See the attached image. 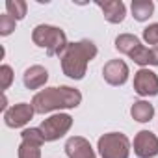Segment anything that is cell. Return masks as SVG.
Returning <instances> with one entry per match:
<instances>
[{"label":"cell","mask_w":158,"mask_h":158,"mask_svg":"<svg viewBox=\"0 0 158 158\" xmlns=\"http://www.w3.org/2000/svg\"><path fill=\"white\" fill-rule=\"evenodd\" d=\"M32 41L37 47L45 48L48 56H60V58H61V54L65 52V48L69 45L65 32L61 28L50 26V24H39V26H35L34 32H32Z\"/></svg>","instance_id":"3957f363"},{"label":"cell","mask_w":158,"mask_h":158,"mask_svg":"<svg viewBox=\"0 0 158 158\" xmlns=\"http://www.w3.org/2000/svg\"><path fill=\"white\" fill-rule=\"evenodd\" d=\"M97 149L101 158H128L130 139L123 132H108L99 138Z\"/></svg>","instance_id":"277c9868"},{"label":"cell","mask_w":158,"mask_h":158,"mask_svg":"<svg viewBox=\"0 0 158 158\" xmlns=\"http://www.w3.org/2000/svg\"><path fill=\"white\" fill-rule=\"evenodd\" d=\"M65 154L69 158H97L91 143L82 136H71L65 141Z\"/></svg>","instance_id":"8fae6325"},{"label":"cell","mask_w":158,"mask_h":158,"mask_svg":"<svg viewBox=\"0 0 158 158\" xmlns=\"http://www.w3.org/2000/svg\"><path fill=\"white\" fill-rule=\"evenodd\" d=\"M134 154L138 158H154L158 154V138L151 130H139L134 138Z\"/></svg>","instance_id":"9c48e42d"},{"label":"cell","mask_w":158,"mask_h":158,"mask_svg":"<svg viewBox=\"0 0 158 158\" xmlns=\"http://www.w3.org/2000/svg\"><path fill=\"white\" fill-rule=\"evenodd\" d=\"M128 65L123 60H110L102 67V76L110 86H123L128 80Z\"/></svg>","instance_id":"30bf717a"},{"label":"cell","mask_w":158,"mask_h":158,"mask_svg":"<svg viewBox=\"0 0 158 158\" xmlns=\"http://www.w3.org/2000/svg\"><path fill=\"white\" fill-rule=\"evenodd\" d=\"M138 45H141V41H139L136 35H132V34H119V35L115 37V48H117L121 54L130 56L132 50H134Z\"/></svg>","instance_id":"2e32d148"},{"label":"cell","mask_w":158,"mask_h":158,"mask_svg":"<svg viewBox=\"0 0 158 158\" xmlns=\"http://www.w3.org/2000/svg\"><path fill=\"white\" fill-rule=\"evenodd\" d=\"M97 6L102 10V15L108 23L112 24H119L125 21L127 15V6L121 0H108V2H97Z\"/></svg>","instance_id":"4fadbf2b"},{"label":"cell","mask_w":158,"mask_h":158,"mask_svg":"<svg viewBox=\"0 0 158 158\" xmlns=\"http://www.w3.org/2000/svg\"><path fill=\"white\" fill-rule=\"evenodd\" d=\"M71 127H73V117L69 114H54V115L47 117L39 128L45 136V141H56V139L63 138Z\"/></svg>","instance_id":"5b68a950"},{"label":"cell","mask_w":158,"mask_h":158,"mask_svg":"<svg viewBox=\"0 0 158 158\" xmlns=\"http://www.w3.org/2000/svg\"><path fill=\"white\" fill-rule=\"evenodd\" d=\"M143 39H145V43H147V45L158 47V23L149 24V26L143 30Z\"/></svg>","instance_id":"ffe728a7"},{"label":"cell","mask_w":158,"mask_h":158,"mask_svg":"<svg viewBox=\"0 0 158 158\" xmlns=\"http://www.w3.org/2000/svg\"><path fill=\"white\" fill-rule=\"evenodd\" d=\"M97 45L89 39H82L76 43H69L65 52L61 54V71L73 80H82L88 71V63L97 56Z\"/></svg>","instance_id":"7a4b0ae2"},{"label":"cell","mask_w":158,"mask_h":158,"mask_svg":"<svg viewBox=\"0 0 158 158\" xmlns=\"http://www.w3.org/2000/svg\"><path fill=\"white\" fill-rule=\"evenodd\" d=\"M134 91L139 97H156L158 95V74L145 67L136 71L134 73Z\"/></svg>","instance_id":"52a82bcc"},{"label":"cell","mask_w":158,"mask_h":158,"mask_svg":"<svg viewBox=\"0 0 158 158\" xmlns=\"http://www.w3.org/2000/svg\"><path fill=\"white\" fill-rule=\"evenodd\" d=\"M80 102H82V93L71 86L45 88L39 93H35L32 99V106L35 114H48L54 110L76 108Z\"/></svg>","instance_id":"6da1fadb"},{"label":"cell","mask_w":158,"mask_h":158,"mask_svg":"<svg viewBox=\"0 0 158 158\" xmlns=\"http://www.w3.org/2000/svg\"><path fill=\"white\" fill-rule=\"evenodd\" d=\"M130 115L138 123H149L154 115V106L149 101H136L130 106Z\"/></svg>","instance_id":"5bb4252c"},{"label":"cell","mask_w":158,"mask_h":158,"mask_svg":"<svg viewBox=\"0 0 158 158\" xmlns=\"http://www.w3.org/2000/svg\"><path fill=\"white\" fill-rule=\"evenodd\" d=\"M13 82V69L10 65H2L0 67V88L2 91H6Z\"/></svg>","instance_id":"d6986e66"},{"label":"cell","mask_w":158,"mask_h":158,"mask_svg":"<svg viewBox=\"0 0 158 158\" xmlns=\"http://www.w3.org/2000/svg\"><path fill=\"white\" fill-rule=\"evenodd\" d=\"M47 80H48V71L43 65H32L23 74V82L26 89H39L47 84Z\"/></svg>","instance_id":"7c38bea8"},{"label":"cell","mask_w":158,"mask_h":158,"mask_svg":"<svg viewBox=\"0 0 158 158\" xmlns=\"http://www.w3.org/2000/svg\"><path fill=\"white\" fill-rule=\"evenodd\" d=\"M15 19L13 17H10L8 13H4V15H0V35L2 37H6V35H10L13 30H15Z\"/></svg>","instance_id":"ac0fdd59"},{"label":"cell","mask_w":158,"mask_h":158,"mask_svg":"<svg viewBox=\"0 0 158 158\" xmlns=\"http://www.w3.org/2000/svg\"><path fill=\"white\" fill-rule=\"evenodd\" d=\"M130 10H132V17H134L136 21L143 23V21H147V19L152 15V11H154V2H152V0H132Z\"/></svg>","instance_id":"9a60e30c"},{"label":"cell","mask_w":158,"mask_h":158,"mask_svg":"<svg viewBox=\"0 0 158 158\" xmlns=\"http://www.w3.org/2000/svg\"><path fill=\"white\" fill-rule=\"evenodd\" d=\"M19 158H41V145L45 143V136L41 128H24L21 132Z\"/></svg>","instance_id":"8992f818"},{"label":"cell","mask_w":158,"mask_h":158,"mask_svg":"<svg viewBox=\"0 0 158 158\" xmlns=\"http://www.w3.org/2000/svg\"><path fill=\"white\" fill-rule=\"evenodd\" d=\"M6 10H8V15L13 17L15 21H21L26 17V10H28V4L24 0H8L6 2Z\"/></svg>","instance_id":"e0dca14e"},{"label":"cell","mask_w":158,"mask_h":158,"mask_svg":"<svg viewBox=\"0 0 158 158\" xmlns=\"http://www.w3.org/2000/svg\"><path fill=\"white\" fill-rule=\"evenodd\" d=\"M35 110L32 104L28 102H19V104H13L10 106L6 112H4V123L10 127V128H21L24 127L32 117H34Z\"/></svg>","instance_id":"ba28073f"}]
</instances>
